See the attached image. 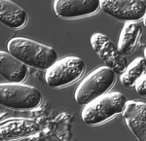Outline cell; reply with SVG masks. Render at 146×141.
Masks as SVG:
<instances>
[{
  "label": "cell",
  "instance_id": "4fadbf2b",
  "mask_svg": "<svg viewBox=\"0 0 146 141\" xmlns=\"http://www.w3.org/2000/svg\"><path fill=\"white\" fill-rule=\"evenodd\" d=\"M141 32L142 27L140 23L137 22H125L117 46L125 56H129L133 53Z\"/></svg>",
  "mask_w": 146,
  "mask_h": 141
},
{
  "label": "cell",
  "instance_id": "e0dca14e",
  "mask_svg": "<svg viewBox=\"0 0 146 141\" xmlns=\"http://www.w3.org/2000/svg\"><path fill=\"white\" fill-rule=\"evenodd\" d=\"M144 58H146V47H145V49H144Z\"/></svg>",
  "mask_w": 146,
  "mask_h": 141
},
{
  "label": "cell",
  "instance_id": "ba28073f",
  "mask_svg": "<svg viewBox=\"0 0 146 141\" xmlns=\"http://www.w3.org/2000/svg\"><path fill=\"white\" fill-rule=\"evenodd\" d=\"M53 7L60 18H82L95 14L100 8V0H54Z\"/></svg>",
  "mask_w": 146,
  "mask_h": 141
},
{
  "label": "cell",
  "instance_id": "7c38bea8",
  "mask_svg": "<svg viewBox=\"0 0 146 141\" xmlns=\"http://www.w3.org/2000/svg\"><path fill=\"white\" fill-rule=\"evenodd\" d=\"M27 13L12 0H0V20L7 27L19 29L27 23Z\"/></svg>",
  "mask_w": 146,
  "mask_h": 141
},
{
  "label": "cell",
  "instance_id": "7a4b0ae2",
  "mask_svg": "<svg viewBox=\"0 0 146 141\" xmlns=\"http://www.w3.org/2000/svg\"><path fill=\"white\" fill-rule=\"evenodd\" d=\"M127 102L128 99L122 93H106L85 105L81 113L82 120L88 126H98L123 113Z\"/></svg>",
  "mask_w": 146,
  "mask_h": 141
},
{
  "label": "cell",
  "instance_id": "5b68a950",
  "mask_svg": "<svg viewBox=\"0 0 146 141\" xmlns=\"http://www.w3.org/2000/svg\"><path fill=\"white\" fill-rule=\"evenodd\" d=\"M85 62L78 56H66L58 60L47 69L46 83L53 89H58L74 83L85 71Z\"/></svg>",
  "mask_w": 146,
  "mask_h": 141
},
{
  "label": "cell",
  "instance_id": "9a60e30c",
  "mask_svg": "<svg viewBox=\"0 0 146 141\" xmlns=\"http://www.w3.org/2000/svg\"><path fill=\"white\" fill-rule=\"evenodd\" d=\"M135 91L142 97H146V74H144L138 80V82L135 85Z\"/></svg>",
  "mask_w": 146,
  "mask_h": 141
},
{
  "label": "cell",
  "instance_id": "277c9868",
  "mask_svg": "<svg viewBox=\"0 0 146 141\" xmlns=\"http://www.w3.org/2000/svg\"><path fill=\"white\" fill-rule=\"evenodd\" d=\"M0 101L6 108L32 110L39 107L42 95L36 88L23 83H2L0 85Z\"/></svg>",
  "mask_w": 146,
  "mask_h": 141
},
{
  "label": "cell",
  "instance_id": "52a82bcc",
  "mask_svg": "<svg viewBox=\"0 0 146 141\" xmlns=\"http://www.w3.org/2000/svg\"><path fill=\"white\" fill-rule=\"evenodd\" d=\"M100 8L108 16L123 22H138L146 15L143 0H100Z\"/></svg>",
  "mask_w": 146,
  "mask_h": 141
},
{
  "label": "cell",
  "instance_id": "8fae6325",
  "mask_svg": "<svg viewBox=\"0 0 146 141\" xmlns=\"http://www.w3.org/2000/svg\"><path fill=\"white\" fill-rule=\"evenodd\" d=\"M0 72L8 82L23 83L27 77V65L7 52H0Z\"/></svg>",
  "mask_w": 146,
  "mask_h": 141
},
{
  "label": "cell",
  "instance_id": "5bb4252c",
  "mask_svg": "<svg viewBox=\"0 0 146 141\" xmlns=\"http://www.w3.org/2000/svg\"><path fill=\"white\" fill-rule=\"evenodd\" d=\"M146 70V58H136L133 60L125 69L123 73H121L120 81L125 88L131 89L135 87L141 77L145 74Z\"/></svg>",
  "mask_w": 146,
  "mask_h": 141
},
{
  "label": "cell",
  "instance_id": "2e32d148",
  "mask_svg": "<svg viewBox=\"0 0 146 141\" xmlns=\"http://www.w3.org/2000/svg\"><path fill=\"white\" fill-rule=\"evenodd\" d=\"M143 23H144V25H145V27H146V15H145V17L143 18Z\"/></svg>",
  "mask_w": 146,
  "mask_h": 141
},
{
  "label": "cell",
  "instance_id": "3957f363",
  "mask_svg": "<svg viewBox=\"0 0 146 141\" xmlns=\"http://www.w3.org/2000/svg\"><path fill=\"white\" fill-rule=\"evenodd\" d=\"M115 80V71L106 65L93 70L77 87L74 93L75 101L82 106L89 104L106 93L114 85Z\"/></svg>",
  "mask_w": 146,
  "mask_h": 141
},
{
  "label": "cell",
  "instance_id": "30bf717a",
  "mask_svg": "<svg viewBox=\"0 0 146 141\" xmlns=\"http://www.w3.org/2000/svg\"><path fill=\"white\" fill-rule=\"evenodd\" d=\"M38 130V124L31 120H9L1 124L0 137L4 141L22 139L35 134Z\"/></svg>",
  "mask_w": 146,
  "mask_h": 141
},
{
  "label": "cell",
  "instance_id": "8992f818",
  "mask_svg": "<svg viewBox=\"0 0 146 141\" xmlns=\"http://www.w3.org/2000/svg\"><path fill=\"white\" fill-rule=\"evenodd\" d=\"M90 41L93 50L106 66L114 70L115 73H123L128 66V60L106 35L96 32L91 36Z\"/></svg>",
  "mask_w": 146,
  "mask_h": 141
},
{
  "label": "cell",
  "instance_id": "9c48e42d",
  "mask_svg": "<svg viewBox=\"0 0 146 141\" xmlns=\"http://www.w3.org/2000/svg\"><path fill=\"white\" fill-rule=\"evenodd\" d=\"M123 116L131 132L140 141H146V103L129 100L127 102Z\"/></svg>",
  "mask_w": 146,
  "mask_h": 141
},
{
  "label": "cell",
  "instance_id": "6da1fadb",
  "mask_svg": "<svg viewBox=\"0 0 146 141\" xmlns=\"http://www.w3.org/2000/svg\"><path fill=\"white\" fill-rule=\"evenodd\" d=\"M9 53L37 69L47 70L58 60V53L52 47L25 37H14L7 44Z\"/></svg>",
  "mask_w": 146,
  "mask_h": 141
}]
</instances>
